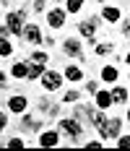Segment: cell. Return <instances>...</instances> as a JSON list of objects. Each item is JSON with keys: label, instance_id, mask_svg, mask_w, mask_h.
Wrapping results in <instances>:
<instances>
[{"label": "cell", "instance_id": "1", "mask_svg": "<svg viewBox=\"0 0 130 151\" xmlns=\"http://www.w3.org/2000/svg\"><path fill=\"white\" fill-rule=\"evenodd\" d=\"M5 26L11 29V34L21 37L24 26H26V11H11V13L5 16Z\"/></svg>", "mask_w": 130, "mask_h": 151}, {"label": "cell", "instance_id": "2", "mask_svg": "<svg viewBox=\"0 0 130 151\" xmlns=\"http://www.w3.org/2000/svg\"><path fill=\"white\" fill-rule=\"evenodd\" d=\"M60 133H65V136L73 138V143H78V138L83 133V128H81V120H75V117H65V120H60Z\"/></svg>", "mask_w": 130, "mask_h": 151}, {"label": "cell", "instance_id": "3", "mask_svg": "<svg viewBox=\"0 0 130 151\" xmlns=\"http://www.w3.org/2000/svg\"><path fill=\"white\" fill-rule=\"evenodd\" d=\"M42 86L47 91H60V86H62V73H57V70H44L42 73Z\"/></svg>", "mask_w": 130, "mask_h": 151}, {"label": "cell", "instance_id": "4", "mask_svg": "<svg viewBox=\"0 0 130 151\" xmlns=\"http://www.w3.org/2000/svg\"><path fill=\"white\" fill-rule=\"evenodd\" d=\"M86 117L91 120V125H94L99 133L107 128V117H104V112H101L99 107H86Z\"/></svg>", "mask_w": 130, "mask_h": 151}, {"label": "cell", "instance_id": "5", "mask_svg": "<svg viewBox=\"0 0 130 151\" xmlns=\"http://www.w3.org/2000/svg\"><path fill=\"white\" fill-rule=\"evenodd\" d=\"M65 18H68V11H62V8H52V11L47 13V24H50L52 29H62V26H65Z\"/></svg>", "mask_w": 130, "mask_h": 151}, {"label": "cell", "instance_id": "6", "mask_svg": "<svg viewBox=\"0 0 130 151\" xmlns=\"http://www.w3.org/2000/svg\"><path fill=\"white\" fill-rule=\"evenodd\" d=\"M120 130H122V120H120V117H112V120H107V128L101 130L99 136L104 138V141H109V138L120 136Z\"/></svg>", "mask_w": 130, "mask_h": 151}, {"label": "cell", "instance_id": "7", "mask_svg": "<svg viewBox=\"0 0 130 151\" xmlns=\"http://www.w3.org/2000/svg\"><path fill=\"white\" fill-rule=\"evenodd\" d=\"M96 26H99V18L81 21V24H78V34H81L83 39H94V37H96Z\"/></svg>", "mask_w": 130, "mask_h": 151}, {"label": "cell", "instance_id": "8", "mask_svg": "<svg viewBox=\"0 0 130 151\" xmlns=\"http://www.w3.org/2000/svg\"><path fill=\"white\" fill-rule=\"evenodd\" d=\"M62 52H65L68 58H78V60L83 58V47H81L78 39H65V42H62Z\"/></svg>", "mask_w": 130, "mask_h": 151}, {"label": "cell", "instance_id": "9", "mask_svg": "<svg viewBox=\"0 0 130 151\" xmlns=\"http://www.w3.org/2000/svg\"><path fill=\"white\" fill-rule=\"evenodd\" d=\"M60 143V133L57 130H44V133H39V146L42 149H55Z\"/></svg>", "mask_w": 130, "mask_h": 151}, {"label": "cell", "instance_id": "10", "mask_svg": "<svg viewBox=\"0 0 130 151\" xmlns=\"http://www.w3.org/2000/svg\"><path fill=\"white\" fill-rule=\"evenodd\" d=\"M24 37H26L29 45H42V29L37 24H26L24 26Z\"/></svg>", "mask_w": 130, "mask_h": 151}, {"label": "cell", "instance_id": "11", "mask_svg": "<svg viewBox=\"0 0 130 151\" xmlns=\"http://www.w3.org/2000/svg\"><path fill=\"white\" fill-rule=\"evenodd\" d=\"M26 107H29V102H26V96H21V94H16V96L8 99V109L16 112V115H24V112H26Z\"/></svg>", "mask_w": 130, "mask_h": 151}, {"label": "cell", "instance_id": "12", "mask_svg": "<svg viewBox=\"0 0 130 151\" xmlns=\"http://www.w3.org/2000/svg\"><path fill=\"white\" fill-rule=\"evenodd\" d=\"M94 96H96V107H99V109H107L109 104H115V99H112V91H101V89H99Z\"/></svg>", "mask_w": 130, "mask_h": 151}, {"label": "cell", "instance_id": "13", "mask_svg": "<svg viewBox=\"0 0 130 151\" xmlns=\"http://www.w3.org/2000/svg\"><path fill=\"white\" fill-rule=\"evenodd\" d=\"M101 18L109 21V24H117V21H120V8H115V5H104V8H101Z\"/></svg>", "mask_w": 130, "mask_h": 151}, {"label": "cell", "instance_id": "14", "mask_svg": "<svg viewBox=\"0 0 130 151\" xmlns=\"http://www.w3.org/2000/svg\"><path fill=\"white\" fill-rule=\"evenodd\" d=\"M117 68L115 65H104V68H101V81H107V83H115L117 81Z\"/></svg>", "mask_w": 130, "mask_h": 151}, {"label": "cell", "instance_id": "15", "mask_svg": "<svg viewBox=\"0 0 130 151\" xmlns=\"http://www.w3.org/2000/svg\"><path fill=\"white\" fill-rule=\"evenodd\" d=\"M11 76H13V78H26V76H29V63H13Z\"/></svg>", "mask_w": 130, "mask_h": 151}, {"label": "cell", "instance_id": "16", "mask_svg": "<svg viewBox=\"0 0 130 151\" xmlns=\"http://www.w3.org/2000/svg\"><path fill=\"white\" fill-rule=\"evenodd\" d=\"M65 78H68V81H73V83H75V81H81V78H83V70H81V68H78V65H68V68H65Z\"/></svg>", "mask_w": 130, "mask_h": 151}, {"label": "cell", "instance_id": "17", "mask_svg": "<svg viewBox=\"0 0 130 151\" xmlns=\"http://www.w3.org/2000/svg\"><path fill=\"white\" fill-rule=\"evenodd\" d=\"M112 99H115V104H125L130 99V91H125L122 86H115L112 89Z\"/></svg>", "mask_w": 130, "mask_h": 151}, {"label": "cell", "instance_id": "18", "mask_svg": "<svg viewBox=\"0 0 130 151\" xmlns=\"http://www.w3.org/2000/svg\"><path fill=\"white\" fill-rule=\"evenodd\" d=\"M42 73H44V65H42V63H31V65H29V76H26V78H29V81H37V78H42Z\"/></svg>", "mask_w": 130, "mask_h": 151}, {"label": "cell", "instance_id": "19", "mask_svg": "<svg viewBox=\"0 0 130 151\" xmlns=\"http://www.w3.org/2000/svg\"><path fill=\"white\" fill-rule=\"evenodd\" d=\"M13 52V45L8 42V37H0V58H8Z\"/></svg>", "mask_w": 130, "mask_h": 151}, {"label": "cell", "instance_id": "20", "mask_svg": "<svg viewBox=\"0 0 130 151\" xmlns=\"http://www.w3.org/2000/svg\"><path fill=\"white\" fill-rule=\"evenodd\" d=\"M83 8V0H65V11L68 13H78Z\"/></svg>", "mask_w": 130, "mask_h": 151}, {"label": "cell", "instance_id": "21", "mask_svg": "<svg viewBox=\"0 0 130 151\" xmlns=\"http://www.w3.org/2000/svg\"><path fill=\"white\" fill-rule=\"evenodd\" d=\"M112 50H115V47H112V42H99V45L94 47V52H96V55H109Z\"/></svg>", "mask_w": 130, "mask_h": 151}, {"label": "cell", "instance_id": "22", "mask_svg": "<svg viewBox=\"0 0 130 151\" xmlns=\"http://www.w3.org/2000/svg\"><path fill=\"white\" fill-rule=\"evenodd\" d=\"M24 125H26L29 130H39V128H42V122L34 120V117H31V115H26V112H24Z\"/></svg>", "mask_w": 130, "mask_h": 151}, {"label": "cell", "instance_id": "23", "mask_svg": "<svg viewBox=\"0 0 130 151\" xmlns=\"http://www.w3.org/2000/svg\"><path fill=\"white\" fill-rule=\"evenodd\" d=\"M50 60V58H47V52H42V50H34V52H31V63H47Z\"/></svg>", "mask_w": 130, "mask_h": 151}, {"label": "cell", "instance_id": "24", "mask_svg": "<svg viewBox=\"0 0 130 151\" xmlns=\"http://www.w3.org/2000/svg\"><path fill=\"white\" fill-rule=\"evenodd\" d=\"M78 96H81V91H75V89H70V91H65V94H62V102H75V99H78Z\"/></svg>", "mask_w": 130, "mask_h": 151}, {"label": "cell", "instance_id": "25", "mask_svg": "<svg viewBox=\"0 0 130 151\" xmlns=\"http://www.w3.org/2000/svg\"><path fill=\"white\" fill-rule=\"evenodd\" d=\"M117 146L120 149H130V136H117Z\"/></svg>", "mask_w": 130, "mask_h": 151}, {"label": "cell", "instance_id": "26", "mask_svg": "<svg viewBox=\"0 0 130 151\" xmlns=\"http://www.w3.org/2000/svg\"><path fill=\"white\" fill-rule=\"evenodd\" d=\"M24 146H26V143H24L21 138H11V141H8V149H24Z\"/></svg>", "mask_w": 130, "mask_h": 151}, {"label": "cell", "instance_id": "27", "mask_svg": "<svg viewBox=\"0 0 130 151\" xmlns=\"http://www.w3.org/2000/svg\"><path fill=\"white\" fill-rule=\"evenodd\" d=\"M86 91H88V94H96V91H99V83H96V81H88V83H86Z\"/></svg>", "mask_w": 130, "mask_h": 151}, {"label": "cell", "instance_id": "28", "mask_svg": "<svg viewBox=\"0 0 130 151\" xmlns=\"http://www.w3.org/2000/svg\"><path fill=\"white\" fill-rule=\"evenodd\" d=\"M5 125H8V115H5V112H0V133L5 130Z\"/></svg>", "mask_w": 130, "mask_h": 151}, {"label": "cell", "instance_id": "29", "mask_svg": "<svg viewBox=\"0 0 130 151\" xmlns=\"http://www.w3.org/2000/svg\"><path fill=\"white\" fill-rule=\"evenodd\" d=\"M34 11L42 13V11H44V0H34Z\"/></svg>", "mask_w": 130, "mask_h": 151}, {"label": "cell", "instance_id": "30", "mask_svg": "<svg viewBox=\"0 0 130 151\" xmlns=\"http://www.w3.org/2000/svg\"><path fill=\"white\" fill-rule=\"evenodd\" d=\"M122 34H125V37H130V18L122 24Z\"/></svg>", "mask_w": 130, "mask_h": 151}, {"label": "cell", "instance_id": "31", "mask_svg": "<svg viewBox=\"0 0 130 151\" xmlns=\"http://www.w3.org/2000/svg\"><path fill=\"white\" fill-rule=\"evenodd\" d=\"M86 146H88V149H99V146H101V141H88Z\"/></svg>", "mask_w": 130, "mask_h": 151}, {"label": "cell", "instance_id": "32", "mask_svg": "<svg viewBox=\"0 0 130 151\" xmlns=\"http://www.w3.org/2000/svg\"><path fill=\"white\" fill-rule=\"evenodd\" d=\"M8 34H11V29H8V26H0V37H8Z\"/></svg>", "mask_w": 130, "mask_h": 151}, {"label": "cell", "instance_id": "33", "mask_svg": "<svg viewBox=\"0 0 130 151\" xmlns=\"http://www.w3.org/2000/svg\"><path fill=\"white\" fill-rule=\"evenodd\" d=\"M3 83H5V73H0V86H3Z\"/></svg>", "mask_w": 130, "mask_h": 151}, {"label": "cell", "instance_id": "34", "mask_svg": "<svg viewBox=\"0 0 130 151\" xmlns=\"http://www.w3.org/2000/svg\"><path fill=\"white\" fill-rule=\"evenodd\" d=\"M125 63H128V65H130V52H128V55H125Z\"/></svg>", "mask_w": 130, "mask_h": 151}, {"label": "cell", "instance_id": "35", "mask_svg": "<svg viewBox=\"0 0 130 151\" xmlns=\"http://www.w3.org/2000/svg\"><path fill=\"white\" fill-rule=\"evenodd\" d=\"M128 122H130V109H128Z\"/></svg>", "mask_w": 130, "mask_h": 151}, {"label": "cell", "instance_id": "36", "mask_svg": "<svg viewBox=\"0 0 130 151\" xmlns=\"http://www.w3.org/2000/svg\"><path fill=\"white\" fill-rule=\"evenodd\" d=\"M99 3H107V0H99Z\"/></svg>", "mask_w": 130, "mask_h": 151}, {"label": "cell", "instance_id": "37", "mask_svg": "<svg viewBox=\"0 0 130 151\" xmlns=\"http://www.w3.org/2000/svg\"><path fill=\"white\" fill-rule=\"evenodd\" d=\"M3 3H5V0H3Z\"/></svg>", "mask_w": 130, "mask_h": 151}, {"label": "cell", "instance_id": "38", "mask_svg": "<svg viewBox=\"0 0 130 151\" xmlns=\"http://www.w3.org/2000/svg\"><path fill=\"white\" fill-rule=\"evenodd\" d=\"M57 3H60V0H57Z\"/></svg>", "mask_w": 130, "mask_h": 151}]
</instances>
